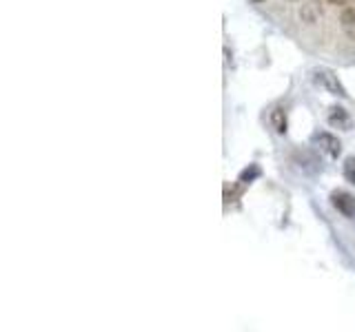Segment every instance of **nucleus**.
I'll list each match as a JSON object with an SVG mask.
<instances>
[{"instance_id":"obj_1","label":"nucleus","mask_w":355,"mask_h":332,"mask_svg":"<svg viewBox=\"0 0 355 332\" xmlns=\"http://www.w3.org/2000/svg\"><path fill=\"white\" fill-rule=\"evenodd\" d=\"M313 80L322 86L327 89L331 95H340V98H347V89L342 86L340 77L333 73L331 69H315L313 71Z\"/></svg>"},{"instance_id":"obj_9","label":"nucleus","mask_w":355,"mask_h":332,"mask_svg":"<svg viewBox=\"0 0 355 332\" xmlns=\"http://www.w3.org/2000/svg\"><path fill=\"white\" fill-rule=\"evenodd\" d=\"M329 3H331V5H349L351 0H329Z\"/></svg>"},{"instance_id":"obj_4","label":"nucleus","mask_w":355,"mask_h":332,"mask_svg":"<svg viewBox=\"0 0 355 332\" xmlns=\"http://www.w3.org/2000/svg\"><path fill=\"white\" fill-rule=\"evenodd\" d=\"M315 142L320 144L322 151H327L331 155V158H338L340 155V142H338V138H333L331 133H318Z\"/></svg>"},{"instance_id":"obj_10","label":"nucleus","mask_w":355,"mask_h":332,"mask_svg":"<svg viewBox=\"0 0 355 332\" xmlns=\"http://www.w3.org/2000/svg\"><path fill=\"white\" fill-rule=\"evenodd\" d=\"M255 3H262V0H255Z\"/></svg>"},{"instance_id":"obj_8","label":"nucleus","mask_w":355,"mask_h":332,"mask_svg":"<svg viewBox=\"0 0 355 332\" xmlns=\"http://www.w3.org/2000/svg\"><path fill=\"white\" fill-rule=\"evenodd\" d=\"M258 173H260V171H258V169H255V166H253V169H251V173H249V171H244V173H242L240 182H244V184H247V180H253V177L258 175Z\"/></svg>"},{"instance_id":"obj_2","label":"nucleus","mask_w":355,"mask_h":332,"mask_svg":"<svg viewBox=\"0 0 355 332\" xmlns=\"http://www.w3.org/2000/svg\"><path fill=\"white\" fill-rule=\"evenodd\" d=\"M331 204L338 208V213H342L344 217L355 219V197L347 191H336L331 193Z\"/></svg>"},{"instance_id":"obj_7","label":"nucleus","mask_w":355,"mask_h":332,"mask_svg":"<svg viewBox=\"0 0 355 332\" xmlns=\"http://www.w3.org/2000/svg\"><path fill=\"white\" fill-rule=\"evenodd\" d=\"M344 177H347L351 184H355V158H349L344 162Z\"/></svg>"},{"instance_id":"obj_5","label":"nucleus","mask_w":355,"mask_h":332,"mask_svg":"<svg viewBox=\"0 0 355 332\" xmlns=\"http://www.w3.org/2000/svg\"><path fill=\"white\" fill-rule=\"evenodd\" d=\"M329 122L333 127H349V116L347 111L340 109V107H333L331 109V116H329Z\"/></svg>"},{"instance_id":"obj_6","label":"nucleus","mask_w":355,"mask_h":332,"mask_svg":"<svg viewBox=\"0 0 355 332\" xmlns=\"http://www.w3.org/2000/svg\"><path fill=\"white\" fill-rule=\"evenodd\" d=\"M271 124L277 133H284L286 131V113H284V109H273V113H271Z\"/></svg>"},{"instance_id":"obj_3","label":"nucleus","mask_w":355,"mask_h":332,"mask_svg":"<svg viewBox=\"0 0 355 332\" xmlns=\"http://www.w3.org/2000/svg\"><path fill=\"white\" fill-rule=\"evenodd\" d=\"M340 27L355 42V3H349L340 14Z\"/></svg>"}]
</instances>
